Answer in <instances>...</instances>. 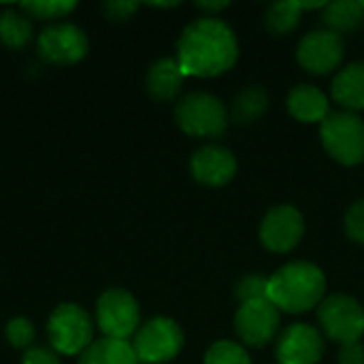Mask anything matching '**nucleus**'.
I'll return each mask as SVG.
<instances>
[{"label": "nucleus", "mask_w": 364, "mask_h": 364, "mask_svg": "<svg viewBox=\"0 0 364 364\" xmlns=\"http://www.w3.org/2000/svg\"><path fill=\"white\" fill-rule=\"evenodd\" d=\"M190 171L196 181L211 186V188H220L235 177L237 160L230 149L220 147V145H207V147H200L192 156Z\"/></svg>", "instance_id": "obj_14"}, {"label": "nucleus", "mask_w": 364, "mask_h": 364, "mask_svg": "<svg viewBox=\"0 0 364 364\" xmlns=\"http://www.w3.org/2000/svg\"><path fill=\"white\" fill-rule=\"evenodd\" d=\"M235 331L247 346L262 348L273 341L279 331V309L269 299L241 303L235 316Z\"/></svg>", "instance_id": "obj_9"}, {"label": "nucleus", "mask_w": 364, "mask_h": 364, "mask_svg": "<svg viewBox=\"0 0 364 364\" xmlns=\"http://www.w3.org/2000/svg\"><path fill=\"white\" fill-rule=\"evenodd\" d=\"M94 326L90 316L79 305H60L49 318L51 346L60 354H79L92 346Z\"/></svg>", "instance_id": "obj_6"}, {"label": "nucleus", "mask_w": 364, "mask_h": 364, "mask_svg": "<svg viewBox=\"0 0 364 364\" xmlns=\"http://www.w3.org/2000/svg\"><path fill=\"white\" fill-rule=\"evenodd\" d=\"M318 320L324 333L341 346L358 343L364 335V309L348 294H333L318 305Z\"/></svg>", "instance_id": "obj_5"}, {"label": "nucleus", "mask_w": 364, "mask_h": 364, "mask_svg": "<svg viewBox=\"0 0 364 364\" xmlns=\"http://www.w3.org/2000/svg\"><path fill=\"white\" fill-rule=\"evenodd\" d=\"M136 2H122V0H113V2H107L105 4V11L111 19H128L134 11H136Z\"/></svg>", "instance_id": "obj_28"}, {"label": "nucleus", "mask_w": 364, "mask_h": 364, "mask_svg": "<svg viewBox=\"0 0 364 364\" xmlns=\"http://www.w3.org/2000/svg\"><path fill=\"white\" fill-rule=\"evenodd\" d=\"M326 277L311 262H290L269 277V301L288 314H303L324 301Z\"/></svg>", "instance_id": "obj_2"}, {"label": "nucleus", "mask_w": 364, "mask_h": 364, "mask_svg": "<svg viewBox=\"0 0 364 364\" xmlns=\"http://www.w3.org/2000/svg\"><path fill=\"white\" fill-rule=\"evenodd\" d=\"M301 11H303V6L296 0H292V2H273L267 9L264 23L273 34H288L290 30H294L299 26Z\"/></svg>", "instance_id": "obj_22"}, {"label": "nucleus", "mask_w": 364, "mask_h": 364, "mask_svg": "<svg viewBox=\"0 0 364 364\" xmlns=\"http://www.w3.org/2000/svg\"><path fill=\"white\" fill-rule=\"evenodd\" d=\"M333 98L348 111L364 109V60L343 66L335 75Z\"/></svg>", "instance_id": "obj_16"}, {"label": "nucleus", "mask_w": 364, "mask_h": 364, "mask_svg": "<svg viewBox=\"0 0 364 364\" xmlns=\"http://www.w3.org/2000/svg\"><path fill=\"white\" fill-rule=\"evenodd\" d=\"M6 339L13 348H28L34 339V328L26 318H13L6 324Z\"/></svg>", "instance_id": "obj_26"}, {"label": "nucleus", "mask_w": 364, "mask_h": 364, "mask_svg": "<svg viewBox=\"0 0 364 364\" xmlns=\"http://www.w3.org/2000/svg\"><path fill=\"white\" fill-rule=\"evenodd\" d=\"M205 364H252L245 348H241L235 341H218L213 343L207 354Z\"/></svg>", "instance_id": "obj_23"}, {"label": "nucleus", "mask_w": 364, "mask_h": 364, "mask_svg": "<svg viewBox=\"0 0 364 364\" xmlns=\"http://www.w3.org/2000/svg\"><path fill=\"white\" fill-rule=\"evenodd\" d=\"M183 77L177 58H162L147 73V90L156 100H171L179 94Z\"/></svg>", "instance_id": "obj_17"}, {"label": "nucleus", "mask_w": 364, "mask_h": 364, "mask_svg": "<svg viewBox=\"0 0 364 364\" xmlns=\"http://www.w3.org/2000/svg\"><path fill=\"white\" fill-rule=\"evenodd\" d=\"M38 51L47 62L75 64L87 53V38L73 23L49 26L38 36Z\"/></svg>", "instance_id": "obj_12"}, {"label": "nucleus", "mask_w": 364, "mask_h": 364, "mask_svg": "<svg viewBox=\"0 0 364 364\" xmlns=\"http://www.w3.org/2000/svg\"><path fill=\"white\" fill-rule=\"evenodd\" d=\"M235 294L241 303L267 301L269 299V279L260 277V275H245L243 279H239Z\"/></svg>", "instance_id": "obj_24"}, {"label": "nucleus", "mask_w": 364, "mask_h": 364, "mask_svg": "<svg viewBox=\"0 0 364 364\" xmlns=\"http://www.w3.org/2000/svg\"><path fill=\"white\" fill-rule=\"evenodd\" d=\"M360 4H363V9H364V2H360Z\"/></svg>", "instance_id": "obj_32"}, {"label": "nucleus", "mask_w": 364, "mask_h": 364, "mask_svg": "<svg viewBox=\"0 0 364 364\" xmlns=\"http://www.w3.org/2000/svg\"><path fill=\"white\" fill-rule=\"evenodd\" d=\"M96 320L109 339L126 341L139 326V305L126 290H107L96 305Z\"/></svg>", "instance_id": "obj_8"}, {"label": "nucleus", "mask_w": 364, "mask_h": 364, "mask_svg": "<svg viewBox=\"0 0 364 364\" xmlns=\"http://www.w3.org/2000/svg\"><path fill=\"white\" fill-rule=\"evenodd\" d=\"M346 232L352 241L364 243V198L356 200L346 213Z\"/></svg>", "instance_id": "obj_27"}, {"label": "nucleus", "mask_w": 364, "mask_h": 364, "mask_svg": "<svg viewBox=\"0 0 364 364\" xmlns=\"http://www.w3.org/2000/svg\"><path fill=\"white\" fill-rule=\"evenodd\" d=\"M320 136L326 151L341 164H360L364 160V122L356 113H328L320 124Z\"/></svg>", "instance_id": "obj_3"}, {"label": "nucleus", "mask_w": 364, "mask_h": 364, "mask_svg": "<svg viewBox=\"0 0 364 364\" xmlns=\"http://www.w3.org/2000/svg\"><path fill=\"white\" fill-rule=\"evenodd\" d=\"M288 111L292 113V117L301 119V122H324L326 115L331 113L328 107V98L322 90H318L316 85L309 83H301L296 85L290 96H288Z\"/></svg>", "instance_id": "obj_15"}, {"label": "nucleus", "mask_w": 364, "mask_h": 364, "mask_svg": "<svg viewBox=\"0 0 364 364\" xmlns=\"http://www.w3.org/2000/svg\"><path fill=\"white\" fill-rule=\"evenodd\" d=\"M228 4H230L228 0H224V2H196L198 9H205V11H211V13H213V11H222V9H226Z\"/></svg>", "instance_id": "obj_31"}, {"label": "nucleus", "mask_w": 364, "mask_h": 364, "mask_svg": "<svg viewBox=\"0 0 364 364\" xmlns=\"http://www.w3.org/2000/svg\"><path fill=\"white\" fill-rule=\"evenodd\" d=\"M19 6L38 19H49V17H62V15L70 13L75 9V2L73 0H66V2H58V0L47 2L45 0V2H21Z\"/></svg>", "instance_id": "obj_25"}, {"label": "nucleus", "mask_w": 364, "mask_h": 364, "mask_svg": "<svg viewBox=\"0 0 364 364\" xmlns=\"http://www.w3.org/2000/svg\"><path fill=\"white\" fill-rule=\"evenodd\" d=\"M322 21L328 26L333 32H352L364 23V9L356 0H337V2H326Z\"/></svg>", "instance_id": "obj_19"}, {"label": "nucleus", "mask_w": 364, "mask_h": 364, "mask_svg": "<svg viewBox=\"0 0 364 364\" xmlns=\"http://www.w3.org/2000/svg\"><path fill=\"white\" fill-rule=\"evenodd\" d=\"M296 58L309 73H331L343 60V38L333 30H314L301 38Z\"/></svg>", "instance_id": "obj_11"}, {"label": "nucleus", "mask_w": 364, "mask_h": 364, "mask_svg": "<svg viewBox=\"0 0 364 364\" xmlns=\"http://www.w3.org/2000/svg\"><path fill=\"white\" fill-rule=\"evenodd\" d=\"M21 364H60V360H58V356L53 352L43 350V348H34L23 356Z\"/></svg>", "instance_id": "obj_30"}, {"label": "nucleus", "mask_w": 364, "mask_h": 364, "mask_svg": "<svg viewBox=\"0 0 364 364\" xmlns=\"http://www.w3.org/2000/svg\"><path fill=\"white\" fill-rule=\"evenodd\" d=\"M275 352L279 364H318L324 354V339L309 324H292L279 335Z\"/></svg>", "instance_id": "obj_13"}, {"label": "nucleus", "mask_w": 364, "mask_h": 364, "mask_svg": "<svg viewBox=\"0 0 364 364\" xmlns=\"http://www.w3.org/2000/svg\"><path fill=\"white\" fill-rule=\"evenodd\" d=\"M237 58V36L232 28L218 17L192 21L177 41V62L186 77H215L232 68Z\"/></svg>", "instance_id": "obj_1"}, {"label": "nucleus", "mask_w": 364, "mask_h": 364, "mask_svg": "<svg viewBox=\"0 0 364 364\" xmlns=\"http://www.w3.org/2000/svg\"><path fill=\"white\" fill-rule=\"evenodd\" d=\"M177 124L194 136H220L228 126V113L222 100L207 92L188 94L177 105Z\"/></svg>", "instance_id": "obj_4"}, {"label": "nucleus", "mask_w": 364, "mask_h": 364, "mask_svg": "<svg viewBox=\"0 0 364 364\" xmlns=\"http://www.w3.org/2000/svg\"><path fill=\"white\" fill-rule=\"evenodd\" d=\"M183 346V333L177 322L168 318L149 320L134 339V354L139 363L160 364L173 360Z\"/></svg>", "instance_id": "obj_7"}, {"label": "nucleus", "mask_w": 364, "mask_h": 364, "mask_svg": "<svg viewBox=\"0 0 364 364\" xmlns=\"http://www.w3.org/2000/svg\"><path fill=\"white\" fill-rule=\"evenodd\" d=\"M339 364H364V348L360 343L343 346L339 352Z\"/></svg>", "instance_id": "obj_29"}, {"label": "nucleus", "mask_w": 364, "mask_h": 364, "mask_svg": "<svg viewBox=\"0 0 364 364\" xmlns=\"http://www.w3.org/2000/svg\"><path fill=\"white\" fill-rule=\"evenodd\" d=\"M79 364H139V358L128 341L105 337L81 354Z\"/></svg>", "instance_id": "obj_18"}, {"label": "nucleus", "mask_w": 364, "mask_h": 364, "mask_svg": "<svg viewBox=\"0 0 364 364\" xmlns=\"http://www.w3.org/2000/svg\"><path fill=\"white\" fill-rule=\"evenodd\" d=\"M269 107V94L264 87L260 85H252L243 92H239L232 100V107H230V113H232V119L239 122V124H250L254 119H258Z\"/></svg>", "instance_id": "obj_20"}, {"label": "nucleus", "mask_w": 364, "mask_h": 364, "mask_svg": "<svg viewBox=\"0 0 364 364\" xmlns=\"http://www.w3.org/2000/svg\"><path fill=\"white\" fill-rule=\"evenodd\" d=\"M305 232V220L292 205L269 209L260 224V241L271 252H290L299 245Z\"/></svg>", "instance_id": "obj_10"}, {"label": "nucleus", "mask_w": 364, "mask_h": 364, "mask_svg": "<svg viewBox=\"0 0 364 364\" xmlns=\"http://www.w3.org/2000/svg\"><path fill=\"white\" fill-rule=\"evenodd\" d=\"M32 36V23L28 15L13 9L0 13V41L9 47H23Z\"/></svg>", "instance_id": "obj_21"}]
</instances>
